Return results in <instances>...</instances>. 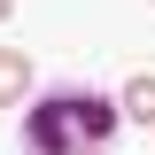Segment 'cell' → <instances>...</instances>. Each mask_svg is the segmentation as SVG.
<instances>
[{
  "instance_id": "6da1fadb",
  "label": "cell",
  "mask_w": 155,
  "mask_h": 155,
  "mask_svg": "<svg viewBox=\"0 0 155 155\" xmlns=\"http://www.w3.org/2000/svg\"><path fill=\"white\" fill-rule=\"evenodd\" d=\"M116 132V101L101 93H47L31 101V116H23V155H101Z\"/></svg>"
},
{
  "instance_id": "7a4b0ae2",
  "label": "cell",
  "mask_w": 155,
  "mask_h": 155,
  "mask_svg": "<svg viewBox=\"0 0 155 155\" xmlns=\"http://www.w3.org/2000/svg\"><path fill=\"white\" fill-rule=\"evenodd\" d=\"M31 54L23 47H0V109H16V101H31Z\"/></svg>"
},
{
  "instance_id": "3957f363",
  "label": "cell",
  "mask_w": 155,
  "mask_h": 155,
  "mask_svg": "<svg viewBox=\"0 0 155 155\" xmlns=\"http://www.w3.org/2000/svg\"><path fill=\"white\" fill-rule=\"evenodd\" d=\"M116 116H132V124H155V70L124 78V93H116Z\"/></svg>"
},
{
  "instance_id": "277c9868",
  "label": "cell",
  "mask_w": 155,
  "mask_h": 155,
  "mask_svg": "<svg viewBox=\"0 0 155 155\" xmlns=\"http://www.w3.org/2000/svg\"><path fill=\"white\" fill-rule=\"evenodd\" d=\"M8 16H16V0H0V23H8Z\"/></svg>"
}]
</instances>
